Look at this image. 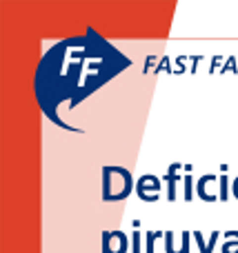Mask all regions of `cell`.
Segmentation results:
<instances>
[{
	"label": "cell",
	"mask_w": 238,
	"mask_h": 253,
	"mask_svg": "<svg viewBox=\"0 0 238 253\" xmlns=\"http://www.w3.org/2000/svg\"><path fill=\"white\" fill-rule=\"evenodd\" d=\"M129 65V58L94 29L60 40L36 69L34 89L40 109L49 120L69 129L60 120V105H80Z\"/></svg>",
	"instance_id": "cell-1"
},
{
	"label": "cell",
	"mask_w": 238,
	"mask_h": 253,
	"mask_svg": "<svg viewBox=\"0 0 238 253\" xmlns=\"http://www.w3.org/2000/svg\"><path fill=\"white\" fill-rule=\"evenodd\" d=\"M134 191V178L123 167H105L102 169V200L120 202L127 200Z\"/></svg>",
	"instance_id": "cell-2"
},
{
	"label": "cell",
	"mask_w": 238,
	"mask_h": 253,
	"mask_svg": "<svg viewBox=\"0 0 238 253\" xmlns=\"http://www.w3.org/2000/svg\"><path fill=\"white\" fill-rule=\"evenodd\" d=\"M138 196L147 202H156L158 200V191H160V180L156 175H143L138 180V187H136Z\"/></svg>",
	"instance_id": "cell-3"
}]
</instances>
